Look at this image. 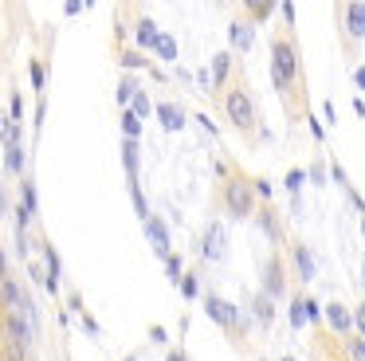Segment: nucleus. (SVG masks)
<instances>
[{
	"instance_id": "nucleus-1",
	"label": "nucleus",
	"mask_w": 365,
	"mask_h": 361,
	"mask_svg": "<svg viewBox=\"0 0 365 361\" xmlns=\"http://www.w3.org/2000/svg\"><path fill=\"white\" fill-rule=\"evenodd\" d=\"M294 78H299L294 47L287 44V39H275V44H271V83H275V91H287Z\"/></svg>"
},
{
	"instance_id": "nucleus-2",
	"label": "nucleus",
	"mask_w": 365,
	"mask_h": 361,
	"mask_svg": "<svg viewBox=\"0 0 365 361\" xmlns=\"http://www.w3.org/2000/svg\"><path fill=\"white\" fill-rule=\"evenodd\" d=\"M224 200H228V216H236V220H247L252 208H255V193H252L247 180H232L228 193H224Z\"/></svg>"
},
{
	"instance_id": "nucleus-3",
	"label": "nucleus",
	"mask_w": 365,
	"mask_h": 361,
	"mask_svg": "<svg viewBox=\"0 0 365 361\" xmlns=\"http://www.w3.org/2000/svg\"><path fill=\"white\" fill-rule=\"evenodd\" d=\"M200 251H205L208 263H220V259L228 255V232H224L220 220H212V224L205 228V248H200Z\"/></svg>"
},
{
	"instance_id": "nucleus-4",
	"label": "nucleus",
	"mask_w": 365,
	"mask_h": 361,
	"mask_svg": "<svg viewBox=\"0 0 365 361\" xmlns=\"http://www.w3.org/2000/svg\"><path fill=\"white\" fill-rule=\"evenodd\" d=\"M205 310H208V318L216 322V326H224V330H236L240 322V306H232V302H224V298H216V295H208L205 298Z\"/></svg>"
},
{
	"instance_id": "nucleus-5",
	"label": "nucleus",
	"mask_w": 365,
	"mask_h": 361,
	"mask_svg": "<svg viewBox=\"0 0 365 361\" xmlns=\"http://www.w3.org/2000/svg\"><path fill=\"white\" fill-rule=\"evenodd\" d=\"M228 118L236 126H252L255 122V106H252V98H247L244 91H232L228 94Z\"/></svg>"
},
{
	"instance_id": "nucleus-6",
	"label": "nucleus",
	"mask_w": 365,
	"mask_h": 361,
	"mask_svg": "<svg viewBox=\"0 0 365 361\" xmlns=\"http://www.w3.org/2000/svg\"><path fill=\"white\" fill-rule=\"evenodd\" d=\"M142 224H145V235H150V243H153V251H158V255H161V259H165V255H169V228H165V224H161V220H158V216H150V220H142Z\"/></svg>"
},
{
	"instance_id": "nucleus-7",
	"label": "nucleus",
	"mask_w": 365,
	"mask_h": 361,
	"mask_svg": "<svg viewBox=\"0 0 365 361\" xmlns=\"http://www.w3.org/2000/svg\"><path fill=\"white\" fill-rule=\"evenodd\" d=\"M263 295H267L271 302H275V298H283V271H279L275 259L263 267Z\"/></svg>"
},
{
	"instance_id": "nucleus-8",
	"label": "nucleus",
	"mask_w": 365,
	"mask_h": 361,
	"mask_svg": "<svg viewBox=\"0 0 365 361\" xmlns=\"http://www.w3.org/2000/svg\"><path fill=\"white\" fill-rule=\"evenodd\" d=\"M43 263H48V275H43V287H48L51 295H56V290H59V251L51 248V243L43 248Z\"/></svg>"
},
{
	"instance_id": "nucleus-9",
	"label": "nucleus",
	"mask_w": 365,
	"mask_h": 361,
	"mask_svg": "<svg viewBox=\"0 0 365 361\" xmlns=\"http://www.w3.org/2000/svg\"><path fill=\"white\" fill-rule=\"evenodd\" d=\"M228 39H232V47H240V51H252V39H255L252 24L236 20V24H232V28H228Z\"/></svg>"
},
{
	"instance_id": "nucleus-10",
	"label": "nucleus",
	"mask_w": 365,
	"mask_h": 361,
	"mask_svg": "<svg viewBox=\"0 0 365 361\" xmlns=\"http://www.w3.org/2000/svg\"><path fill=\"white\" fill-rule=\"evenodd\" d=\"M326 322H330L338 334H349V326H354V318H349V310H346L341 302H330V306H326Z\"/></svg>"
},
{
	"instance_id": "nucleus-11",
	"label": "nucleus",
	"mask_w": 365,
	"mask_h": 361,
	"mask_svg": "<svg viewBox=\"0 0 365 361\" xmlns=\"http://www.w3.org/2000/svg\"><path fill=\"white\" fill-rule=\"evenodd\" d=\"M9 337H12V342H20V345H24V350H28V345H32V326H28V322L20 318L16 310L9 314Z\"/></svg>"
},
{
	"instance_id": "nucleus-12",
	"label": "nucleus",
	"mask_w": 365,
	"mask_h": 361,
	"mask_svg": "<svg viewBox=\"0 0 365 361\" xmlns=\"http://www.w3.org/2000/svg\"><path fill=\"white\" fill-rule=\"evenodd\" d=\"M346 28L354 39H365V4H349L346 8Z\"/></svg>"
},
{
	"instance_id": "nucleus-13",
	"label": "nucleus",
	"mask_w": 365,
	"mask_h": 361,
	"mask_svg": "<svg viewBox=\"0 0 365 361\" xmlns=\"http://www.w3.org/2000/svg\"><path fill=\"white\" fill-rule=\"evenodd\" d=\"M294 267H299L302 283H310V279H314V255H310V248L294 243Z\"/></svg>"
},
{
	"instance_id": "nucleus-14",
	"label": "nucleus",
	"mask_w": 365,
	"mask_h": 361,
	"mask_svg": "<svg viewBox=\"0 0 365 361\" xmlns=\"http://www.w3.org/2000/svg\"><path fill=\"white\" fill-rule=\"evenodd\" d=\"M158 118H161V126H165V130H181V126H185L181 106H173V102H161V106H158Z\"/></svg>"
},
{
	"instance_id": "nucleus-15",
	"label": "nucleus",
	"mask_w": 365,
	"mask_h": 361,
	"mask_svg": "<svg viewBox=\"0 0 365 361\" xmlns=\"http://www.w3.org/2000/svg\"><path fill=\"white\" fill-rule=\"evenodd\" d=\"M0 298H4L12 310H20V302H24V290H20L16 279H4V283H0Z\"/></svg>"
},
{
	"instance_id": "nucleus-16",
	"label": "nucleus",
	"mask_w": 365,
	"mask_h": 361,
	"mask_svg": "<svg viewBox=\"0 0 365 361\" xmlns=\"http://www.w3.org/2000/svg\"><path fill=\"white\" fill-rule=\"evenodd\" d=\"M122 165H126V177L138 180V141H122Z\"/></svg>"
},
{
	"instance_id": "nucleus-17",
	"label": "nucleus",
	"mask_w": 365,
	"mask_h": 361,
	"mask_svg": "<svg viewBox=\"0 0 365 361\" xmlns=\"http://www.w3.org/2000/svg\"><path fill=\"white\" fill-rule=\"evenodd\" d=\"M228 67H232V55H228V51H220V55L212 59V78H208V83L220 86L224 78H228Z\"/></svg>"
},
{
	"instance_id": "nucleus-18",
	"label": "nucleus",
	"mask_w": 365,
	"mask_h": 361,
	"mask_svg": "<svg viewBox=\"0 0 365 361\" xmlns=\"http://www.w3.org/2000/svg\"><path fill=\"white\" fill-rule=\"evenodd\" d=\"M150 110H153V102L145 98V91H134V98H130V114L142 122V118H150Z\"/></svg>"
},
{
	"instance_id": "nucleus-19",
	"label": "nucleus",
	"mask_w": 365,
	"mask_h": 361,
	"mask_svg": "<svg viewBox=\"0 0 365 361\" xmlns=\"http://www.w3.org/2000/svg\"><path fill=\"white\" fill-rule=\"evenodd\" d=\"M158 36H161V31H158V24H153V20L138 24V44H142V47H153V44H158Z\"/></svg>"
},
{
	"instance_id": "nucleus-20",
	"label": "nucleus",
	"mask_w": 365,
	"mask_h": 361,
	"mask_svg": "<svg viewBox=\"0 0 365 361\" xmlns=\"http://www.w3.org/2000/svg\"><path fill=\"white\" fill-rule=\"evenodd\" d=\"M153 51H158L165 63H177V44H173V36H158V44H153Z\"/></svg>"
},
{
	"instance_id": "nucleus-21",
	"label": "nucleus",
	"mask_w": 365,
	"mask_h": 361,
	"mask_svg": "<svg viewBox=\"0 0 365 361\" xmlns=\"http://www.w3.org/2000/svg\"><path fill=\"white\" fill-rule=\"evenodd\" d=\"M4 165H9V173H24V146H9Z\"/></svg>"
},
{
	"instance_id": "nucleus-22",
	"label": "nucleus",
	"mask_w": 365,
	"mask_h": 361,
	"mask_svg": "<svg viewBox=\"0 0 365 361\" xmlns=\"http://www.w3.org/2000/svg\"><path fill=\"white\" fill-rule=\"evenodd\" d=\"M122 133H126V141H138V138H142V122H138L130 110L122 114Z\"/></svg>"
},
{
	"instance_id": "nucleus-23",
	"label": "nucleus",
	"mask_w": 365,
	"mask_h": 361,
	"mask_svg": "<svg viewBox=\"0 0 365 361\" xmlns=\"http://www.w3.org/2000/svg\"><path fill=\"white\" fill-rule=\"evenodd\" d=\"M302 185H307V173H302V169H291V173H287V193H291V196H299Z\"/></svg>"
},
{
	"instance_id": "nucleus-24",
	"label": "nucleus",
	"mask_w": 365,
	"mask_h": 361,
	"mask_svg": "<svg viewBox=\"0 0 365 361\" xmlns=\"http://www.w3.org/2000/svg\"><path fill=\"white\" fill-rule=\"evenodd\" d=\"M255 318H259V322H271V318H275V310H271V298H267V295L255 298Z\"/></svg>"
},
{
	"instance_id": "nucleus-25",
	"label": "nucleus",
	"mask_w": 365,
	"mask_h": 361,
	"mask_svg": "<svg viewBox=\"0 0 365 361\" xmlns=\"http://www.w3.org/2000/svg\"><path fill=\"white\" fill-rule=\"evenodd\" d=\"M259 228H263V235H271V240H279V220L271 216V212H263V216H259Z\"/></svg>"
},
{
	"instance_id": "nucleus-26",
	"label": "nucleus",
	"mask_w": 365,
	"mask_h": 361,
	"mask_svg": "<svg viewBox=\"0 0 365 361\" xmlns=\"http://www.w3.org/2000/svg\"><path fill=\"white\" fill-rule=\"evenodd\" d=\"M291 326H294V330L307 326V310H302V298H294V306H291Z\"/></svg>"
},
{
	"instance_id": "nucleus-27",
	"label": "nucleus",
	"mask_w": 365,
	"mask_h": 361,
	"mask_svg": "<svg viewBox=\"0 0 365 361\" xmlns=\"http://www.w3.org/2000/svg\"><path fill=\"white\" fill-rule=\"evenodd\" d=\"M181 295L185 298H197L200 295V287H197V279H192V275H181Z\"/></svg>"
},
{
	"instance_id": "nucleus-28",
	"label": "nucleus",
	"mask_w": 365,
	"mask_h": 361,
	"mask_svg": "<svg viewBox=\"0 0 365 361\" xmlns=\"http://www.w3.org/2000/svg\"><path fill=\"white\" fill-rule=\"evenodd\" d=\"M20 208H24L28 216L36 212V185H28V180H24V204H20Z\"/></svg>"
},
{
	"instance_id": "nucleus-29",
	"label": "nucleus",
	"mask_w": 365,
	"mask_h": 361,
	"mask_svg": "<svg viewBox=\"0 0 365 361\" xmlns=\"http://www.w3.org/2000/svg\"><path fill=\"white\" fill-rule=\"evenodd\" d=\"M165 271H169V279H181V255L169 251V255H165Z\"/></svg>"
},
{
	"instance_id": "nucleus-30",
	"label": "nucleus",
	"mask_w": 365,
	"mask_h": 361,
	"mask_svg": "<svg viewBox=\"0 0 365 361\" xmlns=\"http://www.w3.org/2000/svg\"><path fill=\"white\" fill-rule=\"evenodd\" d=\"M302 310H307V322H318V318H322V306H318L314 298H302Z\"/></svg>"
},
{
	"instance_id": "nucleus-31",
	"label": "nucleus",
	"mask_w": 365,
	"mask_h": 361,
	"mask_svg": "<svg viewBox=\"0 0 365 361\" xmlns=\"http://www.w3.org/2000/svg\"><path fill=\"white\" fill-rule=\"evenodd\" d=\"M28 75H32L36 91H43V78H48V75H43V63H32V71H28Z\"/></svg>"
},
{
	"instance_id": "nucleus-32",
	"label": "nucleus",
	"mask_w": 365,
	"mask_h": 361,
	"mask_svg": "<svg viewBox=\"0 0 365 361\" xmlns=\"http://www.w3.org/2000/svg\"><path fill=\"white\" fill-rule=\"evenodd\" d=\"M24 345H20V342H12V337H9V361H24Z\"/></svg>"
},
{
	"instance_id": "nucleus-33",
	"label": "nucleus",
	"mask_w": 365,
	"mask_h": 361,
	"mask_svg": "<svg viewBox=\"0 0 365 361\" xmlns=\"http://www.w3.org/2000/svg\"><path fill=\"white\" fill-rule=\"evenodd\" d=\"M247 12H252L255 20H267V16H271V4H247Z\"/></svg>"
},
{
	"instance_id": "nucleus-34",
	"label": "nucleus",
	"mask_w": 365,
	"mask_h": 361,
	"mask_svg": "<svg viewBox=\"0 0 365 361\" xmlns=\"http://www.w3.org/2000/svg\"><path fill=\"white\" fill-rule=\"evenodd\" d=\"M134 91H138V86H134V83H130V78H126V83L118 86V102H130V98H134Z\"/></svg>"
},
{
	"instance_id": "nucleus-35",
	"label": "nucleus",
	"mask_w": 365,
	"mask_h": 361,
	"mask_svg": "<svg viewBox=\"0 0 365 361\" xmlns=\"http://www.w3.org/2000/svg\"><path fill=\"white\" fill-rule=\"evenodd\" d=\"M349 318H354V326H357V330H361V337H365V302H361V306H357V310H354V314H349Z\"/></svg>"
},
{
	"instance_id": "nucleus-36",
	"label": "nucleus",
	"mask_w": 365,
	"mask_h": 361,
	"mask_svg": "<svg viewBox=\"0 0 365 361\" xmlns=\"http://www.w3.org/2000/svg\"><path fill=\"white\" fill-rule=\"evenodd\" d=\"M20 118H24V102H20V94H16V98H12V122H20Z\"/></svg>"
},
{
	"instance_id": "nucleus-37",
	"label": "nucleus",
	"mask_w": 365,
	"mask_h": 361,
	"mask_svg": "<svg viewBox=\"0 0 365 361\" xmlns=\"http://www.w3.org/2000/svg\"><path fill=\"white\" fill-rule=\"evenodd\" d=\"M349 350H354V357H357V361H365V337H357V342L349 345Z\"/></svg>"
},
{
	"instance_id": "nucleus-38",
	"label": "nucleus",
	"mask_w": 365,
	"mask_h": 361,
	"mask_svg": "<svg viewBox=\"0 0 365 361\" xmlns=\"http://www.w3.org/2000/svg\"><path fill=\"white\" fill-rule=\"evenodd\" d=\"M322 114H326V122H330V126L338 122V110H334V102H326V106H322Z\"/></svg>"
},
{
	"instance_id": "nucleus-39",
	"label": "nucleus",
	"mask_w": 365,
	"mask_h": 361,
	"mask_svg": "<svg viewBox=\"0 0 365 361\" xmlns=\"http://www.w3.org/2000/svg\"><path fill=\"white\" fill-rule=\"evenodd\" d=\"M122 63H126V67H142L145 59H142V55H138V51H130V55H126V59H122Z\"/></svg>"
},
{
	"instance_id": "nucleus-40",
	"label": "nucleus",
	"mask_w": 365,
	"mask_h": 361,
	"mask_svg": "<svg viewBox=\"0 0 365 361\" xmlns=\"http://www.w3.org/2000/svg\"><path fill=\"white\" fill-rule=\"evenodd\" d=\"M150 337H153L158 345H165V330H161V326H153V330H150Z\"/></svg>"
},
{
	"instance_id": "nucleus-41",
	"label": "nucleus",
	"mask_w": 365,
	"mask_h": 361,
	"mask_svg": "<svg viewBox=\"0 0 365 361\" xmlns=\"http://www.w3.org/2000/svg\"><path fill=\"white\" fill-rule=\"evenodd\" d=\"M279 12H283V20H287V24H294V4H283Z\"/></svg>"
},
{
	"instance_id": "nucleus-42",
	"label": "nucleus",
	"mask_w": 365,
	"mask_h": 361,
	"mask_svg": "<svg viewBox=\"0 0 365 361\" xmlns=\"http://www.w3.org/2000/svg\"><path fill=\"white\" fill-rule=\"evenodd\" d=\"M9 279V259H4V251H0V283Z\"/></svg>"
},
{
	"instance_id": "nucleus-43",
	"label": "nucleus",
	"mask_w": 365,
	"mask_h": 361,
	"mask_svg": "<svg viewBox=\"0 0 365 361\" xmlns=\"http://www.w3.org/2000/svg\"><path fill=\"white\" fill-rule=\"evenodd\" d=\"M357 86L365 91V67H357Z\"/></svg>"
},
{
	"instance_id": "nucleus-44",
	"label": "nucleus",
	"mask_w": 365,
	"mask_h": 361,
	"mask_svg": "<svg viewBox=\"0 0 365 361\" xmlns=\"http://www.w3.org/2000/svg\"><path fill=\"white\" fill-rule=\"evenodd\" d=\"M169 361H189V357H185L181 350H173V353H169Z\"/></svg>"
},
{
	"instance_id": "nucleus-45",
	"label": "nucleus",
	"mask_w": 365,
	"mask_h": 361,
	"mask_svg": "<svg viewBox=\"0 0 365 361\" xmlns=\"http://www.w3.org/2000/svg\"><path fill=\"white\" fill-rule=\"evenodd\" d=\"M4 208H9V200H4V193H0V212H4Z\"/></svg>"
},
{
	"instance_id": "nucleus-46",
	"label": "nucleus",
	"mask_w": 365,
	"mask_h": 361,
	"mask_svg": "<svg viewBox=\"0 0 365 361\" xmlns=\"http://www.w3.org/2000/svg\"><path fill=\"white\" fill-rule=\"evenodd\" d=\"M361 283H365V263H361Z\"/></svg>"
},
{
	"instance_id": "nucleus-47",
	"label": "nucleus",
	"mask_w": 365,
	"mask_h": 361,
	"mask_svg": "<svg viewBox=\"0 0 365 361\" xmlns=\"http://www.w3.org/2000/svg\"><path fill=\"white\" fill-rule=\"evenodd\" d=\"M361 235H365V220H361Z\"/></svg>"
},
{
	"instance_id": "nucleus-48",
	"label": "nucleus",
	"mask_w": 365,
	"mask_h": 361,
	"mask_svg": "<svg viewBox=\"0 0 365 361\" xmlns=\"http://www.w3.org/2000/svg\"><path fill=\"white\" fill-rule=\"evenodd\" d=\"M283 361H294V357H283Z\"/></svg>"
}]
</instances>
